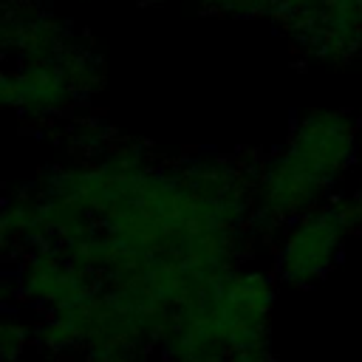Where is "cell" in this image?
Segmentation results:
<instances>
[{"instance_id":"1","label":"cell","mask_w":362,"mask_h":362,"mask_svg":"<svg viewBox=\"0 0 362 362\" xmlns=\"http://www.w3.org/2000/svg\"><path fill=\"white\" fill-rule=\"evenodd\" d=\"M359 156V124L345 110L303 113L286 141L260 158L252 175V232L272 240L300 215L334 198Z\"/></svg>"},{"instance_id":"2","label":"cell","mask_w":362,"mask_h":362,"mask_svg":"<svg viewBox=\"0 0 362 362\" xmlns=\"http://www.w3.org/2000/svg\"><path fill=\"white\" fill-rule=\"evenodd\" d=\"M274 308V280L260 269L232 266L189 305L178 308L158 339L170 362H218L263 351Z\"/></svg>"},{"instance_id":"3","label":"cell","mask_w":362,"mask_h":362,"mask_svg":"<svg viewBox=\"0 0 362 362\" xmlns=\"http://www.w3.org/2000/svg\"><path fill=\"white\" fill-rule=\"evenodd\" d=\"M359 226L362 215L351 195H334L317 209L294 218L274 240V277L294 288L325 280Z\"/></svg>"},{"instance_id":"4","label":"cell","mask_w":362,"mask_h":362,"mask_svg":"<svg viewBox=\"0 0 362 362\" xmlns=\"http://www.w3.org/2000/svg\"><path fill=\"white\" fill-rule=\"evenodd\" d=\"M102 65L90 48L79 45L62 59L11 62L3 74V102L28 119H51L96 93Z\"/></svg>"},{"instance_id":"5","label":"cell","mask_w":362,"mask_h":362,"mask_svg":"<svg viewBox=\"0 0 362 362\" xmlns=\"http://www.w3.org/2000/svg\"><path fill=\"white\" fill-rule=\"evenodd\" d=\"M102 283L71 263L57 246H34L17 255L14 291L23 303L40 308L42 314H57L74 308L76 303L96 294Z\"/></svg>"},{"instance_id":"6","label":"cell","mask_w":362,"mask_h":362,"mask_svg":"<svg viewBox=\"0 0 362 362\" xmlns=\"http://www.w3.org/2000/svg\"><path fill=\"white\" fill-rule=\"evenodd\" d=\"M37 342L34 328L17 317H6L0 325V354L6 362H20L23 354L28 351V345Z\"/></svg>"},{"instance_id":"7","label":"cell","mask_w":362,"mask_h":362,"mask_svg":"<svg viewBox=\"0 0 362 362\" xmlns=\"http://www.w3.org/2000/svg\"><path fill=\"white\" fill-rule=\"evenodd\" d=\"M218 11L235 14V17H260V14H277L280 0H209Z\"/></svg>"},{"instance_id":"8","label":"cell","mask_w":362,"mask_h":362,"mask_svg":"<svg viewBox=\"0 0 362 362\" xmlns=\"http://www.w3.org/2000/svg\"><path fill=\"white\" fill-rule=\"evenodd\" d=\"M218 362H274L269 354H266V348L263 351H243V354H232V356H226V359H218Z\"/></svg>"},{"instance_id":"9","label":"cell","mask_w":362,"mask_h":362,"mask_svg":"<svg viewBox=\"0 0 362 362\" xmlns=\"http://www.w3.org/2000/svg\"><path fill=\"white\" fill-rule=\"evenodd\" d=\"M351 201H354V206H356L359 215H362V173L356 175V184H354V189H351Z\"/></svg>"},{"instance_id":"10","label":"cell","mask_w":362,"mask_h":362,"mask_svg":"<svg viewBox=\"0 0 362 362\" xmlns=\"http://www.w3.org/2000/svg\"><path fill=\"white\" fill-rule=\"evenodd\" d=\"M34 362H82V359H71V356H45V359H34Z\"/></svg>"}]
</instances>
